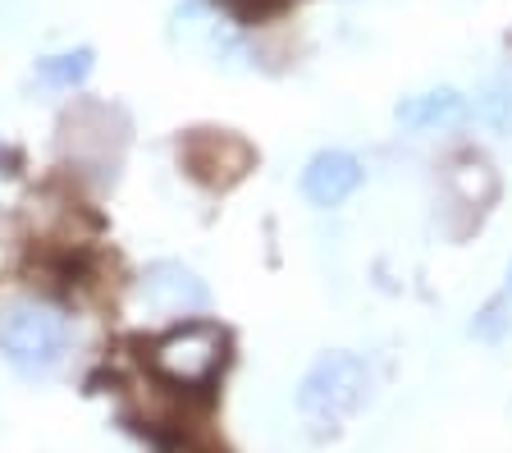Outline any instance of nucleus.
<instances>
[{"label":"nucleus","instance_id":"0eeeda50","mask_svg":"<svg viewBox=\"0 0 512 453\" xmlns=\"http://www.w3.org/2000/svg\"><path fill=\"white\" fill-rule=\"evenodd\" d=\"M467 115V97L453 92V87H435V92H416L403 97L394 110V119L407 133H435V129H453L458 119Z\"/></svg>","mask_w":512,"mask_h":453},{"label":"nucleus","instance_id":"f257e3e1","mask_svg":"<svg viewBox=\"0 0 512 453\" xmlns=\"http://www.w3.org/2000/svg\"><path fill=\"white\" fill-rule=\"evenodd\" d=\"M366 399H371V362L343 348L320 353L298 385V412L316 435L339 431Z\"/></svg>","mask_w":512,"mask_h":453},{"label":"nucleus","instance_id":"7ed1b4c3","mask_svg":"<svg viewBox=\"0 0 512 453\" xmlns=\"http://www.w3.org/2000/svg\"><path fill=\"white\" fill-rule=\"evenodd\" d=\"M224 367V335L215 325H183L151 348V371L179 389H206Z\"/></svg>","mask_w":512,"mask_h":453},{"label":"nucleus","instance_id":"423d86ee","mask_svg":"<svg viewBox=\"0 0 512 453\" xmlns=\"http://www.w3.org/2000/svg\"><path fill=\"white\" fill-rule=\"evenodd\" d=\"M366 184V165L352 156V151L343 147H325L316 151L307 165H302V197H307L311 206H320V211H334V206H343L357 188Z\"/></svg>","mask_w":512,"mask_h":453},{"label":"nucleus","instance_id":"f03ea898","mask_svg":"<svg viewBox=\"0 0 512 453\" xmlns=\"http://www.w3.org/2000/svg\"><path fill=\"white\" fill-rule=\"evenodd\" d=\"M0 353L19 376H51L69 353V321L46 302H10L0 312Z\"/></svg>","mask_w":512,"mask_h":453},{"label":"nucleus","instance_id":"1a4fd4ad","mask_svg":"<svg viewBox=\"0 0 512 453\" xmlns=\"http://www.w3.org/2000/svg\"><path fill=\"white\" fill-rule=\"evenodd\" d=\"M92 65H96V55L87 51V46H74V51L37 60V78H42L46 87H55V92H74V87L92 74Z\"/></svg>","mask_w":512,"mask_h":453},{"label":"nucleus","instance_id":"20e7f679","mask_svg":"<svg viewBox=\"0 0 512 453\" xmlns=\"http://www.w3.org/2000/svg\"><path fill=\"white\" fill-rule=\"evenodd\" d=\"M138 298L160 316H192L211 307V289L183 261H151L138 280Z\"/></svg>","mask_w":512,"mask_h":453},{"label":"nucleus","instance_id":"6e6552de","mask_svg":"<svg viewBox=\"0 0 512 453\" xmlns=\"http://www.w3.org/2000/svg\"><path fill=\"white\" fill-rule=\"evenodd\" d=\"M508 330H512V257H508V270H503L499 289L485 298V307H480L476 321H471V335L485 339V344H499Z\"/></svg>","mask_w":512,"mask_h":453},{"label":"nucleus","instance_id":"39448f33","mask_svg":"<svg viewBox=\"0 0 512 453\" xmlns=\"http://www.w3.org/2000/svg\"><path fill=\"white\" fill-rule=\"evenodd\" d=\"M179 156H183V165H188L192 179H202L206 188L238 184V179L247 174V165H252V147H247L243 138H234V133H215V129L192 133V138L179 147Z\"/></svg>","mask_w":512,"mask_h":453}]
</instances>
